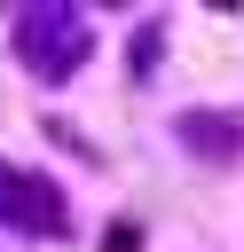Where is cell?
<instances>
[{"label": "cell", "mask_w": 244, "mask_h": 252, "mask_svg": "<svg viewBox=\"0 0 244 252\" xmlns=\"http://www.w3.org/2000/svg\"><path fill=\"white\" fill-rule=\"evenodd\" d=\"M0 213H8V228L63 236V189H55L47 173H24V165H8V158H0Z\"/></svg>", "instance_id": "obj_1"}, {"label": "cell", "mask_w": 244, "mask_h": 252, "mask_svg": "<svg viewBox=\"0 0 244 252\" xmlns=\"http://www.w3.org/2000/svg\"><path fill=\"white\" fill-rule=\"evenodd\" d=\"M79 55H87V39H79V24H71L63 8H31V16H24V63H31L39 79L79 71Z\"/></svg>", "instance_id": "obj_2"}, {"label": "cell", "mask_w": 244, "mask_h": 252, "mask_svg": "<svg viewBox=\"0 0 244 252\" xmlns=\"http://www.w3.org/2000/svg\"><path fill=\"white\" fill-rule=\"evenodd\" d=\"M181 134H189V150H213V158H236V126H220V118H189Z\"/></svg>", "instance_id": "obj_3"}, {"label": "cell", "mask_w": 244, "mask_h": 252, "mask_svg": "<svg viewBox=\"0 0 244 252\" xmlns=\"http://www.w3.org/2000/svg\"><path fill=\"white\" fill-rule=\"evenodd\" d=\"M102 252H142V228H134V220H110V236H102Z\"/></svg>", "instance_id": "obj_4"}]
</instances>
